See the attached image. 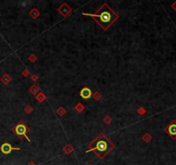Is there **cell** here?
Masks as SVG:
<instances>
[{
  "mask_svg": "<svg viewBox=\"0 0 176 165\" xmlns=\"http://www.w3.org/2000/svg\"><path fill=\"white\" fill-rule=\"evenodd\" d=\"M82 15L92 17L103 30L108 29L119 19L118 13L115 12L106 3H103L95 13H82Z\"/></svg>",
  "mask_w": 176,
  "mask_h": 165,
  "instance_id": "1",
  "label": "cell"
},
{
  "mask_svg": "<svg viewBox=\"0 0 176 165\" xmlns=\"http://www.w3.org/2000/svg\"><path fill=\"white\" fill-rule=\"evenodd\" d=\"M88 146L89 149L86 150V153L93 151L100 159H103L115 147L113 143H112L111 140L103 132L100 133L94 140L88 144Z\"/></svg>",
  "mask_w": 176,
  "mask_h": 165,
  "instance_id": "2",
  "label": "cell"
},
{
  "mask_svg": "<svg viewBox=\"0 0 176 165\" xmlns=\"http://www.w3.org/2000/svg\"><path fill=\"white\" fill-rule=\"evenodd\" d=\"M12 132L15 133L17 137H19L21 139L25 138L29 142H30V139L29 138V136H27V134L30 132V129L22 120H20V121L13 127Z\"/></svg>",
  "mask_w": 176,
  "mask_h": 165,
  "instance_id": "3",
  "label": "cell"
},
{
  "mask_svg": "<svg viewBox=\"0 0 176 165\" xmlns=\"http://www.w3.org/2000/svg\"><path fill=\"white\" fill-rule=\"evenodd\" d=\"M58 11L59 12L62 16L64 17H66L68 15H70L72 11V9L70 7V5L67 4L66 3H62V5L59 7V8H58Z\"/></svg>",
  "mask_w": 176,
  "mask_h": 165,
  "instance_id": "4",
  "label": "cell"
},
{
  "mask_svg": "<svg viewBox=\"0 0 176 165\" xmlns=\"http://www.w3.org/2000/svg\"><path fill=\"white\" fill-rule=\"evenodd\" d=\"M0 150H1L2 153L4 155H8L11 152L12 150H20V148H15L12 147V145L9 143H3L1 147H0Z\"/></svg>",
  "mask_w": 176,
  "mask_h": 165,
  "instance_id": "5",
  "label": "cell"
},
{
  "mask_svg": "<svg viewBox=\"0 0 176 165\" xmlns=\"http://www.w3.org/2000/svg\"><path fill=\"white\" fill-rule=\"evenodd\" d=\"M165 131L168 132V135L172 137V139H176V122L173 121L171 124H169L165 128Z\"/></svg>",
  "mask_w": 176,
  "mask_h": 165,
  "instance_id": "6",
  "label": "cell"
},
{
  "mask_svg": "<svg viewBox=\"0 0 176 165\" xmlns=\"http://www.w3.org/2000/svg\"><path fill=\"white\" fill-rule=\"evenodd\" d=\"M79 95L84 100H88L92 96V91L91 89L88 88V87H84L81 89V91L79 92Z\"/></svg>",
  "mask_w": 176,
  "mask_h": 165,
  "instance_id": "7",
  "label": "cell"
},
{
  "mask_svg": "<svg viewBox=\"0 0 176 165\" xmlns=\"http://www.w3.org/2000/svg\"><path fill=\"white\" fill-rule=\"evenodd\" d=\"M29 91H30L31 93H32L33 95H36L37 93H39V91H40V88L38 87L36 84H34L29 88Z\"/></svg>",
  "mask_w": 176,
  "mask_h": 165,
  "instance_id": "8",
  "label": "cell"
},
{
  "mask_svg": "<svg viewBox=\"0 0 176 165\" xmlns=\"http://www.w3.org/2000/svg\"><path fill=\"white\" fill-rule=\"evenodd\" d=\"M40 15V12L38 11V10L37 9H33L32 10H31V11L29 12V16L32 17V18H34V19H36L38 16H39Z\"/></svg>",
  "mask_w": 176,
  "mask_h": 165,
  "instance_id": "9",
  "label": "cell"
},
{
  "mask_svg": "<svg viewBox=\"0 0 176 165\" xmlns=\"http://www.w3.org/2000/svg\"><path fill=\"white\" fill-rule=\"evenodd\" d=\"M1 81H2L4 84H8L9 82L11 81V77H10L8 74H4V75H3V77H1Z\"/></svg>",
  "mask_w": 176,
  "mask_h": 165,
  "instance_id": "10",
  "label": "cell"
},
{
  "mask_svg": "<svg viewBox=\"0 0 176 165\" xmlns=\"http://www.w3.org/2000/svg\"><path fill=\"white\" fill-rule=\"evenodd\" d=\"M35 98H36V100H37L38 102H44V101H45V100H46V96H45V95L43 94L42 92H40L39 94L36 95Z\"/></svg>",
  "mask_w": 176,
  "mask_h": 165,
  "instance_id": "11",
  "label": "cell"
},
{
  "mask_svg": "<svg viewBox=\"0 0 176 165\" xmlns=\"http://www.w3.org/2000/svg\"><path fill=\"white\" fill-rule=\"evenodd\" d=\"M56 113L58 116H64L65 114V113H66V110H65L63 107H60V108H58L56 110Z\"/></svg>",
  "mask_w": 176,
  "mask_h": 165,
  "instance_id": "12",
  "label": "cell"
},
{
  "mask_svg": "<svg viewBox=\"0 0 176 165\" xmlns=\"http://www.w3.org/2000/svg\"><path fill=\"white\" fill-rule=\"evenodd\" d=\"M84 106L82 104L81 102H78L77 105L75 106V109L77 110V111L78 112V113H81V112H82L84 110Z\"/></svg>",
  "mask_w": 176,
  "mask_h": 165,
  "instance_id": "13",
  "label": "cell"
},
{
  "mask_svg": "<svg viewBox=\"0 0 176 165\" xmlns=\"http://www.w3.org/2000/svg\"><path fill=\"white\" fill-rule=\"evenodd\" d=\"M92 96H93V98L95 100V101H99V100L101 98V95L100 94L99 92H97V91L95 92L94 94H92Z\"/></svg>",
  "mask_w": 176,
  "mask_h": 165,
  "instance_id": "14",
  "label": "cell"
},
{
  "mask_svg": "<svg viewBox=\"0 0 176 165\" xmlns=\"http://www.w3.org/2000/svg\"><path fill=\"white\" fill-rule=\"evenodd\" d=\"M29 60H30V62H32V63H34L37 60V57L34 54H31L29 57Z\"/></svg>",
  "mask_w": 176,
  "mask_h": 165,
  "instance_id": "15",
  "label": "cell"
},
{
  "mask_svg": "<svg viewBox=\"0 0 176 165\" xmlns=\"http://www.w3.org/2000/svg\"><path fill=\"white\" fill-rule=\"evenodd\" d=\"M103 121H104L106 125H108V124H110L112 122V118L110 116H106L104 119H103Z\"/></svg>",
  "mask_w": 176,
  "mask_h": 165,
  "instance_id": "16",
  "label": "cell"
},
{
  "mask_svg": "<svg viewBox=\"0 0 176 165\" xmlns=\"http://www.w3.org/2000/svg\"><path fill=\"white\" fill-rule=\"evenodd\" d=\"M24 110H25V112H26L27 113H30L34 110V108H33L30 105H27V106L25 107V108H24Z\"/></svg>",
  "mask_w": 176,
  "mask_h": 165,
  "instance_id": "17",
  "label": "cell"
},
{
  "mask_svg": "<svg viewBox=\"0 0 176 165\" xmlns=\"http://www.w3.org/2000/svg\"><path fill=\"white\" fill-rule=\"evenodd\" d=\"M143 139L145 141V142H149V141L151 139V136L149 135L148 133H146V134H144V135L143 136Z\"/></svg>",
  "mask_w": 176,
  "mask_h": 165,
  "instance_id": "18",
  "label": "cell"
},
{
  "mask_svg": "<svg viewBox=\"0 0 176 165\" xmlns=\"http://www.w3.org/2000/svg\"><path fill=\"white\" fill-rule=\"evenodd\" d=\"M145 109H144L143 108H142V107H141V108H139L138 109H137V113H139L140 115H143V113H145Z\"/></svg>",
  "mask_w": 176,
  "mask_h": 165,
  "instance_id": "19",
  "label": "cell"
},
{
  "mask_svg": "<svg viewBox=\"0 0 176 165\" xmlns=\"http://www.w3.org/2000/svg\"><path fill=\"white\" fill-rule=\"evenodd\" d=\"M22 75H23V77H27V76L29 75V71L27 70V69H25L23 71H22Z\"/></svg>",
  "mask_w": 176,
  "mask_h": 165,
  "instance_id": "20",
  "label": "cell"
},
{
  "mask_svg": "<svg viewBox=\"0 0 176 165\" xmlns=\"http://www.w3.org/2000/svg\"><path fill=\"white\" fill-rule=\"evenodd\" d=\"M31 79H32V80H34V81H36L37 79H38V77H37L35 74H33L32 76H31Z\"/></svg>",
  "mask_w": 176,
  "mask_h": 165,
  "instance_id": "21",
  "label": "cell"
}]
</instances>
